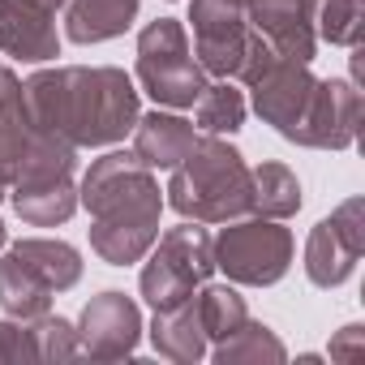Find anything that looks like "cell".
<instances>
[{
  "instance_id": "6da1fadb",
  "label": "cell",
  "mask_w": 365,
  "mask_h": 365,
  "mask_svg": "<svg viewBox=\"0 0 365 365\" xmlns=\"http://www.w3.org/2000/svg\"><path fill=\"white\" fill-rule=\"evenodd\" d=\"M35 129L65 138L69 146H112L133 133L142 108L125 69L112 65H61L22 82Z\"/></svg>"
},
{
  "instance_id": "7a4b0ae2",
  "label": "cell",
  "mask_w": 365,
  "mask_h": 365,
  "mask_svg": "<svg viewBox=\"0 0 365 365\" xmlns=\"http://www.w3.org/2000/svg\"><path fill=\"white\" fill-rule=\"evenodd\" d=\"M78 207L91 211V250L108 267L142 262L159 237V180L133 150H108L82 176Z\"/></svg>"
},
{
  "instance_id": "3957f363",
  "label": "cell",
  "mask_w": 365,
  "mask_h": 365,
  "mask_svg": "<svg viewBox=\"0 0 365 365\" xmlns=\"http://www.w3.org/2000/svg\"><path fill=\"white\" fill-rule=\"evenodd\" d=\"M168 207L180 220L198 224H228L250 215V168L241 150L215 133H202L194 150L172 168Z\"/></svg>"
},
{
  "instance_id": "277c9868",
  "label": "cell",
  "mask_w": 365,
  "mask_h": 365,
  "mask_svg": "<svg viewBox=\"0 0 365 365\" xmlns=\"http://www.w3.org/2000/svg\"><path fill=\"white\" fill-rule=\"evenodd\" d=\"M82 279V254L69 241L26 237L0 258V309L9 318H39L52 309V297Z\"/></svg>"
},
{
  "instance_id": "5b68a950",
  "label": "cell",
  "mask_w": 365,
  "mask_h": 365,
  "mask_svg": "<svg viewBox=\"0 0 365 365\" xmlns=\"http://www.w3.org/2000/svg\"><path fill=\"white\" fill-rule=\"evenodd\" d=\"M150 262L142 267V297L150 309H172L180 301H190L211 275H215V254H211V232L198 220H185L155 237Z\"/></svg>"
},
{
  "instance_id": "8992f818",
  "label": "cell",
  "mask_w": 365,
  "mask_h": 365,
  "mask_svg": "<svg viewBox=\"0 0 365 365\" xmlns=\"http://www.w3.org/2000/svg\"><path fill=\"white\" fill-rule=\"evenodd\" d=\"M138 82L159 108H194L207 91V73L194 61L190 35L176 18H155L138 35Z\"/></svg>"
},
{
  "instance_id": "52a82bcc",
  "label": "cell",
  "mask_w": 365,
  "mask_h": 365,
  "mask_svg": "<svg viewBox=\"0 0 365 365\" xmlns=\"http://www.w3.org/2000/svg\"><path fill=\"white\" fill-rule=\"evenodd\" d=\"M211 254H215V271H224L232 284L271 288L292 267V232L279 220H262V215L241 220L220 228V237H211Z\"/></svg>"
},
{
  "instance_id": "ba28073f",
  "label": "cell",
  "mask_w": 365,
  "mask_h": 365,
  "mask_svg": "<svg viewBox=\"0 0 365 365\" xmlns=\"http://www.w3.org/2000/svg\"><path fill=\"white\" fill-rule=\"evenodd\" d=\"M365 250V202L348 198L339 202L327 220L314 224L309 241H305V275L314 288H339Z\"/></svg>"
},
{
  "instance_id": "9c48e42d",
  "label": "cell",
  "mask_w": 365,
  "mask_h": 365,
  "mask_svg": "<svg viewBox=\"0 0 365 365\" xmlns=\"http://www.w3.org/2000/svg\"><path fill=\"white\" fill-rule=\"evenodd\" d=\"M194 61L211 78H237L250 52V14L241 0H194Z\"/></svg>"
},
{
  "instance_id": "30bf717a",
  "label": "cell",
  "mask_w": 365,
  "mask_h": 365,
  "mask_svg": "<svg viewBox=\"0 0 365 365\" xmlns=\"http://www.w3.org/2000/svg\"><path fill=\"white\" fill-rule=\"evenodd\" d=\"M361 133V91L344 78H318V91L297 125L292 142L314 150H344Z\"/></svg>"
},
{
  "instance_id": "8fae6325",
  "label": "cell",
  "mask_w": 365,
  "mask_h": 365,
  "mask_svg": "<svg viewBox=\"0 0 365 365\" xmlns=\"http://www.w3.org/2000/svg\"><path fill=\"white\" fill-rule=\"evenodd\" d=\"M138 339H142V309L125 292H99L95 301H86V309L78 318L82 356L120 361V356L138 352Z\"/></svg>"
},
{
  "instance_id": "7c38bea8",
  "label": "cell",
  "mask_w": 365,
  "mask_h": 365,
  "mask_svg": "<svg viewBox=\"0 0 365 365\" xmlns=\"http://www.w3.org/2000/svg\"><path fill=\"white\" fill-rule=\"evenodd\" d=\"M0 52L22 65L56 61L61 56L56 9H48L43 0H0Z\"/></svg>"
},
{
  "instance_id": "4fadbf2b",
  "label": "cell",
  "mask_w": 365,
  "mask_h": 365,
  "mask_svg": "<svg viewBox=\"0 0 365 365\" xmlns=\"http://www.w3.org/2000/svg\"><path fill=\"white\" fill-rule=\"evenodd\" d=\"M250 14V31H258L279 56L309 65L318 52V35H314V0H258L245 9Z\"/></svg>"
},
{
  "instance_id": "5bb4252c",
  "label": "cell",
  "mask_w": 365,
  "mask_h": 365,
  "mask_svg": "<svg viewBox=\"0 0 365 365\" xmlns=\"http://www.w3.org/2000/svg\"><path fill=\"white\" fill-rule=\"evenodd\" d=\"M194 142H198V133H194V125L185 120V116H176V112H146V116H138V125H133V155L155 172V168H176L180 159H185L190 150H194Z\"/></svg>"
},
{
  "instance_id": "9a60e30c",
  "label": "cell",
  "mask_w": 365,
  "mask_h": 365,
  "mask_svg": "<svg viewBox=\"0 0 365 365\" xmlns=\"http://www.w3.org/2000/svg\"><path fill=\"white\" fill-rule=\"evenodd\" d=\"M150 344L159 356L168 361H180V365H190V361H202L207 356V331L198 322V305L194 297L190 301H180L172 309H155V322H150Z\"/></svg>"
},
{
  "instance_id": "2e32d148",
  "label": "cell",
  "mask_w": 365,
  "mask_h": 365,
  "mask_svg": "<svg viewBox=\"0 0 365 365\" xmlns=\"http://www.w3.org/2000/svg\"><path fill=\"white\" fill-rule=\"evenodd\" d=\"M138 18V0H69L65 14V35L73 43H108L125 35Z\"/></svg>"
},
{
  "instance_id": "e0dca14e",
  "label": "cell",
  "mask_w": 365,
  "mask_h": 365,
  "mask_svg": "<svg viewBox=\"0 0 365 365\" xmlns=\"http://www.w3.org/2000/svg\"><path fill=\"white\" fill-rule=\"evenodd\" d=\"M250 211L262 220H288L301 211V180L292 176V168L275 159L250 168Z\"/></svg>"
},
{
  "instance_id": "ac0fdd59",
  "label": "cell",
  "mask_w": 365,
  "mask_h": 365,
  "mask_svg": "<svg viewBox=\"0 0 365 365\" xmlns=\"http://www.w3.org/2000/svg\"><path fill=\"white\" fill-rule=\"evenodd\" d=\"M31 112H26V91L14 78V69L0 61V172L14 180V163L31 138Z\"/></svg>"
},
{
  "instance_id": "d6986e66",
  "label": "cell",
  "mask_w": 365,
  "mask_h": 365,
  "mask_svg": "<svg viewBox=\"0 0 365 365\" xmlns=\"http://www.w3.org/2000/svg\"><path fill=\"white\" fill-rule=\"evenodd\" d=\"M9 198H14V211L26 224H35V228H56V224H65L78 211V185H73V176L69 180H56V185L9 190Z\"/></svg>"
},
{
  "instance_id": "ffe728a7",
  "label": "cell",
  "mask_w": 365,
  "mask_h": 365,
  "mask_svg": "<svg viewBox=\"0 0 365 365\" xmlns=\"http://www.w3.org/2000/svg\"><path fill=\"white\" fill-rule=\"evenodd\" d=\"M194 305H198V322H202V331H207V339H228L245 318H250V309H245V297L232 288V284H202L198 288V297H194Z\"/></svg>"
},
{
  "instance_id": "44dd1931",
  "label": "cell",
  "mask_w": 365,
  "mask_h": 365,
  "mask_svg": "<svg viewBox=\"0 0 365 365\" xmlns=\"http://www.w3.org/2000/svg\"><path fill=\"white\" fill-rule=\"evenodd\" d=\"M194 120H198V129L202 133H215V138H224V133H237L241 125H245V95L224 78V82H207V91L198 95V103H194Z\"/></svg>"
},
{
  "instance_id": "7402d4cb",
  "label": "cell",
  "mask_w": 365,
  "mask_h": 365,
  "mask_svg": "<svg viewBox=\"0 0 365 365\" xmlns=\"http://www.w3.org/2000/svg\"><path fill=\"white\" fill-rule=\"evenodd\" d=\"M220 365H241V361H284L288 356V348L279 344V335L271 331V327H262V322H254V318H245L228 339H220L215 344V352H211Z\"/></svg>"
},
{
  "instance_id": "603a6c76",
  "label": "cell",
  "mask_w": 365,
  "mask_h": 365,
  "mask_svg": "<svg viewBox=\"0 0 365 365\" xmlns=\"http://www.w3.org/2000/svg\"><path fill=\"white\" fill-rule=\"evenodd\" d=\"M26 322V348H31V361H73L82 356V344H78V327L65 322L61 314H39V318H22Z\"/></svg>"
},
{
  "instance_id": "cb8c5ba5",
  "label": "cell",
  "mask_w": 365,
  "mask_h": 365,
  "mask_svg": "<svg viewBox=\"0 0 365 365\" xmlns=\"http://www.w3.org/2000/svg\"><path fill=\"white\" fill-rule=\"evenodd\" d=\"M365 31V5L361 0H314V35L339 48H356Z\"/></svg>"
},
{
  "instance_id": "d4e9b609",
  "label": "cell",
  "mask_w": 365,
  "mask_h": 365,
  "mask_svg": "<svg viewBox=\"0 0 365 365\" xmlns=\"http://www.w3.org/2000/svg\"><path fill=\"white\" fill-rule=\"evenodd\" d=\"M331 356L335 361H344V365H356L361 356H365V327H344L335 339H331Z\"/></svg>"
},
{
  "instance_id": "484cf974",
  "label": "cell",
  "mask_w": 365,
  "mask_h": 365,
  "mask_svg": "<svg viewBox=\"0 0 365 365\" xmlns=\"http://www.w3.org/2000/svg\"><path fill=\"white\" fill-rule=\"evenodd\" d=\"M5 198H9V176L0 172V202H5Z\"/></svg>"
},
{
  "instance_id": "4316f807",
  "label": "cell",
  "mask_w": 365,
  "mask_h": 365,
  "mask_svg": "<svg viewBox=\"0 0 365 365\" xmlns=\"http://www.w3.org/2000/svg\"><path fill=\"white\" fill-rule=\"evenodd\" d=\"M9 245V232H5V220H0V250H5Z\"/></svg>"
},
{
  "instance_id": "83f0119b",
  "label": "cell",
  "mask_w": 365,
  "mask_h": 365,
  "mask_svg": "<svg viewBox=\"0 0 365 365\" xmlns=\"http://www.w3.org/2000/svg\"><path fill=\"white\" fill-rule=\"evenodd\" d=\"M43 5H48V9H61V5H69V0H43Z\"/></svg>"
},
{
  "instance_id": "f1b7e54d",
  "label": "cell",
  "mask_w": 365,
  "mask_h": 365,
  "mask_svg": "<svg viewBox=\"0 0 365 365\" xmlns=\"http://www.w3.org/2000/svg\"><path fill=\"white\" fill-rule=\"evenodd\" d=\"M241 5H245V9H250V5H258V0H241Z\"/></svg>"
}]
</instances>
